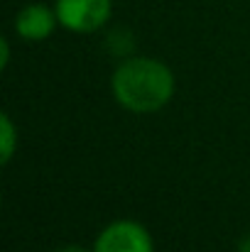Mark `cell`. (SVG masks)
Listing matches in <instances>:
<instances>
[{
  "label": "cell",
  "instance_id": "cell-7",
  "mask_svg": "<svg viewBox=\"0 0 250 252\" xmlns=\"http://www.w3.org/2000/svg\"><path fill=\"white\" fill-rule=\"evenodd\" d=\"M7 59H10V44L7 39H2V66H7Z\"/></svg>",
  "mask_w": 250,
  "mask_h": 252
},
{
  "label": "cell",
  "instance_id": "cell-6",
  "mask_svg": "<svg viewBox=\"0 0 250 252\" xmlns=\"http://www.w3.org/2000/svg\"><path fill=\"white\" fill-rule=\"evenodd\" d=\"M54 252H93V250H86L81 245H64V248H59V250H54Z\"/></svg>",
  "mask_w": 250,
  "mask_h": 252
},
{
  "label": "cell",
  "instance_id": "cell-1",
  "mask_svg": "<svg viewBox=\"0 0 250 252\" xmlns=\"http://www.w3.org/2000/svg\"><path fill=\"white\" fill-rule=\"evenodd\" d=\"M177 79L165 62L152 57H128L110 76V93L128 113L150 115L172 100Z\"/></svg>",
  "mask_w": 250,
  "mask_h": 252
},
{
  "label": "cell",
  "instance_id": "cell-2",
  "mask_svg": "<svg viewBox=\"0 0 250 252\" xmlns=\"http://www.w3.org/2000/svg\"><path fill=\"white\" fill-rule=\"evenodd\" d=\"M59 25L76 34L98 32L113 15V0H57Z\"/></svg>",
  "mask_w": 250,
  "mask_h": 252
},
{
  "label": "cell",
  "instance_id": "cell-5",
  "mask_svg": "<svg viewBox=\"0 0 250 252\" xmlns=\"http://www.w3.org/2000/svg\"><path fill=\"white\" fill-rule=\"evenodd\" d=\"M0 140H2L0 159H2V164H7L12 159L15 150H17V130H15V123H12V118L7 113L0 115Z\"/></svg>",
  "mask_w": 250,
  "mask_h": 252
},
{
  "label": "cell",
  "instance_id": "cell-3",
  "mask_svg": "<svg viewBox=\"0 0 250 252\" xmlns=\"http://www.w3.org/2000/svg\"><path fill=\"white\" fill-rule=\"evenodd\" d=\"M93 252H155V243L143 223L113 220L98 233Z\"/></svg>",
  "mask_w": 250,
  "mask_h": 252
},
{
  "label": "cell",
  "instance_id": "cell-4",
  "mask_svg": "<svg viewBox=\"0 0 250 252\" xmlns=\"http://www.w3.org/2000/svg\"><path fill=\"white\" fill-rule=\"evenodd\" d=\"M59 25L57 10L42 2H30L15 15V32L27 42H44L54 34Z\"/></svg>",
  "mask_w": 250,
  "mask_h": 252
}]
</instances>
